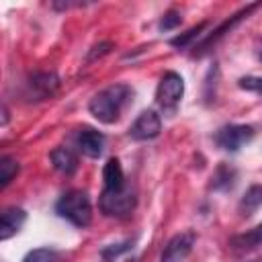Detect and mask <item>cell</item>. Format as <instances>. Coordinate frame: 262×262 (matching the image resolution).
<instances>
[{"label": "cell", "mask_w": 262, "mask_h": 262, "mask_svg": "<svg viewBox=\"0 0 262 262\" xmlns=\"http://www.w3.org/2000/svg\"><path fill=\"white\" fill-rule=\"evenodd\" d=\"M131 100H133V88L125 82H119V84L106 86L104 90L94 94L88 104V111L96 121L111 125V123L119 121L121 113L125 111V106Z\"/></svg>", "instance_id": "obj_1"}, {"label": "cell", "mask_w": 262, "mask_h": 262, "mask_svg": "<svg viewBox=\"0 0 262 262\" xmlns=\"http://www.w3.org/2000/svg\"><path fill=\"white\" fill-rule=\"evenodd\" d=\"M55 213L76 227H86L92 221V205L86 192L68 190L55 203Z\"/></svg>", "instance_id": "obj_2"}, {"label": "cell", "mask_w": 262, "mask_h": 262, "mask_svg": "<svg viewBox=\"0 0 262 262\" xmlns=\"http://www.w3.org/2000/svg\"><path fill=\"white\" fill-rule=\"evenodd\" d=\"M135 205H137V192L131 184H125L123 188H115V190L102 188L98 199V207L106 217H119V219L129 217Z\"/></svg>", "instance_id": "obj_3"}, {"label": "cell", "mask_w": 262, "mask_h": 262, "mask_svg": "<svg viewBox=\"0 0 262 262\" xmlns=\"http://www.w3.org/2000/svg\"><path fill=\"white\" fill-rule=\"evenodd\" d=\"M184 96V80L176 72H166L160 78L158 90H156V102L164 111V115L174 117L178 111V104Z\"/></svg>", "instance_id": "obj_4"}, {"label": "cell", "mask_w": 262, "mask_h": 262, "mask_svg": "<svg viewBox=\"0 0 262 262\" xmlns=\"http://www.w3.org/2000/svg\"><path fill=\"white\" fill-rule=\"evenodd\" d=\"M59 88V78L55 72H35L25 82L27 100H47Z\"/></svg>", "instance_id": "obj_5"}, {"label": "cell", "mask_w": 262, "mask_h": 262, "mask_svg": "<svg viewBox=\"0 0 262 262\" xmlns=\"http://www.w3.org/2000/svg\"><path fill=\"white\" fill-rule=\"evenodd\" d=\"M213 139L223 151H237L254 139V129L250 125H223L215 131Z\"/></svg>", "instance_id": "obj_6"}, {"label": "cell", "mask_w": 262, "mask_h": 262, "mask_svg": "<svg viewBox=\"0 0 262 262\" xmlns=\"http://www.w3.org/2000/svg\"><path fill=\"white\" fill-rule=\"evenodd\" d=\"M162 131V119L156 111H143L135 121L133 125L129 127V135L135 139V141H147V139H154L158 137Z\"/></svg>", "instance_id": "obj_7"}, {"label": "cell", "mask_w": 262, "mask_h": 262, "mask_svg": "<svg viewBox=\"0 0 262 262\" xmlns=\"http://www.w3.org/2000/svg\"><path fill=\"white\" fill-rule=\"evenodd\" d=\"M194 246V233L192 231H182L176 233L164 248L162 252V262H184L188 254L192 252Z\"/></svg>", "instance_id": "obj_8"}, {"label": "cell", "mask_w": 262, "mask_h": 262, "mask_svg": "<svg viewBox=\"0 0 262 262\" xmlns=\"http://www.w3.org/2000/svg\"><path fill=\"white\" fill-rule=\"evenodd\" d=\"M76 145L84 156L98 158L104 149V135L92 127H84L76 133Z\"/></svg>", "instance_id": "obj_9"}, {"label": "cell", "mask_w": 262, "mask_h": 262, "mask_svg": "<svg viewBox=\"0 0 262 262\" xmlns=\"http://www.w3.org/2000/svg\"><path fill=\"white\" fill-rule=\"evenodd\" d=\"M27 221V213L20 207H8L2 211L0 217V239H10L14 233L20 231V227Z\"/></svg>", "instance_id": "obj_10"}, {"label": "cell", "mask_w": 262, "mask_h": 262, "mask_svg": "<svg viewBox=\"0 0 262 262\" xmlns=\"http://www.w3.org/2000/svg\"><path fill=\"white\" fill-rule=\"evenodd\" d=\"M258 6H260V4H248V6H246V8H242L237 14H233L231 18H227L223 25H219V27H217V29H215V31H213V33H211V35H209V37H207V39H205V41L199 45V49H201V51H205L207 47H211L213 43H217V41H219V39H221L225 33H229V31H231V29H233V27H235V25H237V23H239L244 16H248V14H250L252 10H256Z\"/></svg>", "instance_id": "obj_11"}, {"label": "cell", "mask_w": 262, "mask_h": 262, "mask_svg": "<svg viewBox=\"0 0 262 262\" xmlns=\"http://www.w3.org/2000/svg\"><path fill=\"white\" fill-rule=\"evenodd\" d=\"M49 158H51L53 168H55L57 172L66 174V176H70V174H74V172L78 170V158H76V154H74L70 147L59 145V147H55V149L49 154Z\"/></svg>", "instance_id": "obj_12"}, {"label": "cell", "mask_w": 262, "mask_h": 262, "mask_svg": "<svg viewBox=\"0 0 262 262\" xmlns=\"http://www.w3.org/2000/svg\"><path fill=\"white\" fill-rule=\"evenodd\" d=\"M102 182H104V188L106 190L123 188L127 184L125 174H123V168H121V162L117 158H111L104 164V168H102Z\"/></svg>", "instance_id": "obj_13"}, {"label": "cell", "mask_w": 262, "mask_h": 262, "mask_svg": "<svg viewBox=\"0 0 262 262\" xmlns=\"http://www.w3.org/2000/svg\"><path fill=\"white\" fill-rule=\"evenodd\" d=\"M258 207H262V186L260 184H254L250 186L244 196L239 199V205H237V211L242 213V217H250L252 213L258 211Z\"/></svg>", "instance_id": "obj_14"}, {"label": "cell", "mask_w": 262, "mask_h": 262, "mask_svg": "<svg viewBox=\"0 0 262 262\" xmlns=\"http://www.w3.org/2000/svg\"><path fill=\"white\" fill-rule=\"evenodd\" d=\"M235 182V170L227 164H219L211 176V188L213 190H227Z\"/></svg>", "instance_id": "obj_15"}, {"label": "cell", "mask_w": 262, "mask_h": 262, "mask_svg": "<svg viewBox=\"0 0 262 262\" xmlns=\"http://www.w3.org/2000/svg\"><path fill=\"white\" fill-rule=\"evenodd\" d=\"M233 246H237V248H242V250L260 248V246H262V223H260V225H256L250 233L235 237V239H233Z\"/></svg>", "instance_id": "obj_16"}, {"label": "cell", "mask_w": 262, "mask_h": 262, "mask_svg": "<svg viewBox=\"0 0 262 262\" xmlns=\"http://www.w3.org/2000/svg\"><path fill=\"white\" fill-rule=\"evenodd\" d=\"M59 258L61 254L53 248H35L23 258V262H59Z\"/></svg>", "instance_id": "obj_17"}, {"label": "cell", "mask_w": 262, "mask_h": 262, "mask_svg": "<svg viewBox=\"0 0 262 262\" xmlns=\"http://www.w3.org/2000/svg\"><path fill=\"white\" fill-rule=\"evenodd\" d=\"M16 174H18V162L12 160V158H8V156H4L0 160V186L6 188Z\"/></svg>", "instance_id": "obj_18"}, {"label": "cell", "mask_w": 262, "mask_h": 262, "mask_svg": "<svg viewBox=\"0 0 262 262\" xmlns=\"http://www.w3.org/2000/svg\"><path fill=\"white\" fill-rule=\"evenodd\" d=\"M127 250H131V239H125V242H121V244H111V246L102 248L100 256H102L104 262H113L115 258H119V256L125 254Z\"/></svg>", "instance_id": "obj_19"}, {"label": "cell", "mask_w": 262, "mask_h": 262, "mask_svg": "<svg viewBox=\"0 0 262 262\" xmlns=\"http://www.w3.org/2000/svg\"><path fill=\"white\" fill-rule=\"evenodd\" d=\"M205 25L207 23H201V25H196V27H192V29H188L186 33H182V35H178V37H174V39H170V45H174V47H186L190 41H194L199 35H201V31L205 29Z\"/></svg>", "instance_id": "obj_20"}, {"label": "cell", "mask_w": 262, "mask_h": 262, "mask_svg": "<svg viewBox=\"0 0 262 262\" xmlns=\"http://www.w3.org/2000/svg\"><path fill=\"white\" fill-rule=\"evenodd\" d=\"M237 86L242 90H250V92L262 94V76H244V78L237 80Z\"/></svg>", "instance_id": "obj_21"}, {"label": "cell", "mask_w": 262, "mask_h": 262, "mask_svg": "<svg viewBox=\"0 0 262 262\" xmlns=\"http://www.w3.org/2000/svg\"><path fill=\"white\" fill-rule=\"evenodd\" d=\"M180 23H182L180 12H176V10H168V12L160 18V31H172V29H176Z\"/></svg>", "instance_id": "obj_22"}, {"label": "cell", "mask_w": 262, "mask_h": 262, "mask_svg": "<svg viewBox=\"0 0 262 262\" xmlns=\"http://www.w3.org/2000/svg\"><path fill=\"white\" fill-rule=\"evenodd\" d=\"M111 47H113L111 43H100V45H96V47H92L94 51H92V53L88 55V59L92 61V59H96V57H100V55H104V53H108V51H111Z\"/></svg>", "instance_id": "obj_23"}]
</instances>
